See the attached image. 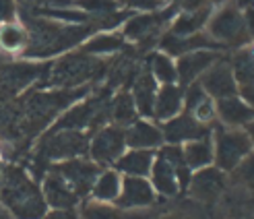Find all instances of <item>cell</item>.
Listing matches in <instances>:
<instances>
[{"instance_id": "6da1fadb", "label": "cell", "mask_w": 254, "mask_h": 219, "mask_svg": "<svg viewBox=\"0 0 254 219\" xmlns=\"http://www.w3.org/2000/svg\"><path fill=\"white\" fill-rule=\"evenodd\" d=\"M25 27L29 31V44L21 56L37 60L81 46L87 37H91V33L97 31L93 21L83 25H70L46 17H25Z\"/></svg>"}, {"instance_id": "7a4b0ae2", "label": "cell", "mask_w": 254, "mask_h": 219, "mask_svg": "<svg viewBox=\"0 0 254 219\" xmlns=\"http://www.w3.org/2000/svg\"><path fill=\"white\" fill-rule=\"evenodd\" d=\"M0 203L12 219H44L48 215L42 188L19 165H2Z\"/></svg>"}, {"instance_id": "3957f363", "label": "cell", "mask_w": 254, "mask_h": 219, "mask_svg": "<svg viewBox=\"0 0 254 219\" xmlns=\"http://www.w3.org/2000/svg\"><path fill=\"white\" fill-rule=\"evenodd\" d=\"M192 170L186 165L180 145H161L155 151V161L151 167L149 182L161 197H176L188 188Z\"/></svg>"}, {"instance_id": "277c9868", "label": "cell", "mask_w": 254, "mask_h": 219, "mask_svg": "<svg viewBox=\"0 0 254 219\" xmlns=\"http://www.w3.org/2000/svg\"><path fill=\"white\" fill-rule=\"evenodd\" d=\"M108 71V62L85 52H72L62 56L48 74V83L56 89H77L85 87L91 81H97Z\"/></svg>"}, {"instance_id": "5b68a950", "label": "cell", "mask_w": 254, "mask_h": 219, "mask_svg": "<svg viewBox=\"0 0 254 219\" xmlns=\"http://www.w3.org/2000/svg\"><path fill=\"white\" fill-rule=\"evenodd\" d=\"M205 31L221 48L246 46L250 42V37L246 33V25H244V2L242 0H227V2L215 6Z\"/></svg>"}, {"instance_id": "8992f818", "label": "cell", "mask_w": 254, "mask_h": 219, "mask_svg": "<svg viewBox=\"0 0 254 219\" xmlns=\"http://www.w3.org/2000/svg\"><path fill=\"white\" fill-rule=\"evenodd\" d=\"M89 153V137L81 131H48L37 145L35 170L44 172L50 161H66Z\"/></svg>"}, {"instance_id": "52a82bcc", "label": "cell", "mask_w": 254, "mask_h": 219, "mask_svg": "<svg viewBox=\"0 0 254 219\" xmlns=\"http://www.w3.org/2000/svg\"><path fill=\"white\" fill-rule=\"evenodd\" d=\"M213 137V165L230 174L248 153H252L250 139L244 128H227L219 122L211 126Z\"/></svg>"}, {"instance_id": "ba28073f", "label": "cell", "mask_w": 254, "mask_h": 219, "mask_svg": "<svg viewBox=\"0 0 254 219\" xmlns=\"http://www.w3.org/2000/svg\"><path fill=\"white\" fill-rule=\"evenodd\" d=\"M50 64L31 62H12L0 64V101L17 99L21 91L37 81H46L50 74Z\"/></svg>"}, {"instance_id": "9c48e42d", "label": "cell", "mask_w": 254, "mask_h": 219, "mask_svg": "<svg viewBox=\"0 0 254 219\" xmlns=\"http://www.w3.org/2000/svg\"><path fill=\"white\" fill-rule=\"evenodd\" d=\"M126 151V131L116 124H106L89 141V155L97 165H114Z\"/></svg>"}, {"instance_id": "30bf717a", "label": "cell", "mask_w": 254, "mask_h": 219, "mask_svg": "<svg viewBox=\"0 0 254 219\" xmlns=\"http://www.w3.org/2000/svg\"><path fill=\"white\" fill-rule=\"evenodd\" d=\"M50 170H54L68 182V186L77 192V197L83 199L91 192L95 180L101 172V165H97L91 159H83V157H74L66 161H58L54 163Z\"/></svg>"}, {"instance_id": "8fae6325", "label": "cell", "mask_w": 254, "mask_h": 219, "mask_svg": "<svg viewBox=\"0 0 254 219\" xmlns=\"http://www.w3.org/2000/svg\"><path fill=\"white\" fill-rule=\"evenodd\" d=\"M227 184H230V178H227L225 172H221L215 165H207L202 170L192 172L186 190L190 192V197L194 201L211 205L223 197V192L227 190Z\"/></svg>"}, {"instance_id": "7c38bea8", "label": "cell", "mask_w": 254, "mask_h": 219, "mask_svg": "<svg viewBox=\"0 0 254 219\" xmlns=\"http://www.w3.org/2000/svg\"><path fill=\"white\" fill-rule=\"evenodd\" d=\"M161 133H163V141L168 145H186L190 141H196L200 137L211 135V126L198 122L192 114L188 112H180L174 118H170L168 122L161 124Z\"/></svg>"}, {"instance_id": "4fadbf2b", "label": "cell", "mask_w": 254, "mask_h": 219, "mask_svg": "<svg viewBox=\"0 0 254 219\" xmlns=\"http://www.w3.org/2000/svg\"><path fill=\"white\" fill-rule=\"evenodd\" d=\"M198 83L207 91V95L213 97V99L238 95V81H236V74H234L230 58L221 56L207 73H202Z\"/></svg>"}, {"instance_id": "5bb4252c", "label": "cell", "mask_w": 254, "mask_h": 219, "mask_svg": "<svg viewBox=\"0 0 254 219\" xmlns=\"http://www.w3.org/2000/svg\"><path fill=\"white\" fill-rule=\"evenodd\" d=\"M155 201H157V192L151 186L149 178L122 176V188L114 205L124 211H136V209L151 207Z\"/></svg>"}, {"instance_id": "9a60e30c", "label": "cell", "mask_w": 254, "mask_h": 219, "mask_svg": "<svg viewBox=\"0 0 254 219\" xmlns=\"http://www.w3.org/2000/svg\"><path fill=\"white\" fill-rule=\"evenodd\" d=\"M219 58H221L219 50H194V52H188L180 58H176L178 85L188 87L190 83L198 81L202 73H207Z\"/></svg>"}, {"instance_id": "2e32d148", "label": "cell", "mask_w": 254, "mask_h": 219, "mask_svg": "<svg viewBox=\"0 0 254 219\" xmlns=\"http://www.w3.org/2000/svg\"><path fill=\"white\" fill-rule=\"evenodd\" d=\"M42 192H44V199H46V205L52 207L54 211H66V209H74V205L79 203V197L74 192L68 182L60 174H56L54 170H50L44 178V186H42Z\"/></svg>"}, {"instance_id": "e0dca14e", "label": "cell", "mask_w": 254, "mask_h": 219, "mask_svg": "<svg viewBox=\"0 0 254 219\" xmlns=\"http://www.w3.org/2000/svg\"><path fill=\"white\" fill-rule=\"evenodd\" d=\"M215 116L217 122L227 128H244L254 120V110L240 95L215 99Z\"/></svg>"}, {"instance_id": "ac0fdd59", "label": "cell", "mask_w": 254, "mask_h": 219, "mask_svg": "<svg viewBox=\"0 0 254 219\" xmlns=\"http://www.w3.org/2000/svg\"><path fill=\"white\" fill-rule=\"evenodd\" d=\"M124 131H126V147L128 149L157 151L161 145H166L161 126H157L155 122H151L147 118H136L130 126H126Z\"/></svg>"}, {"instance_id": "d6986e66", "label": "cell", "mask_w": 254, "mask_h": 219, "mask_svg": "<svg viewBox=\"0 0 254 219\" xmlns=\"http://www.w3.org/2000/svg\"><path fill=\"white\" fill-rule=\"evenodd\" d=\"M159 83L155 81V76L151 74V71L145 67L138 71L136 79L132 81V99L136 112L141 118H153V106H155V95H157Z\"/></svg>"}, {"instance_id": "ffe728a7", "label": "cell", "mask_w": 254, "mask_h": 219, "mask_svg": "<svg viewBox=\"0 0 254 219\" xmlns=\"http://www.w3.org/2000/svg\"><path fill=\"white\" fill-rule=\"evenodd\" d=\"M182 110H184V87L178 83L159 85L153 106V120L163 124L170 118H174V116H178Z\"/></svg>"}, {"instance_id": "44dd1931", "label": "cell", "mask_w": 254, "mask_h": 219, "mask_svg": "<svg viewBox=\"0 0 254 219\" xmlns=\"http://www.w3.org/2000/svg\"><path fill=\"white\" fill-rule=\"evenodd\" d=\"M213 10H215L213 6H202V8H196V10H180L174 17V21L170 23L168 31L174 33V35H180V37L205 31Z\"/></svg>"}, {"instance_id": "7402d4cb", "label": "cell", "mask_w": 254, "mask_h": 219, "mask_svg": "<svg viewBox=\"0 0 254 219\" xmlns=\"http://www.w3.org/2000/svg\"><path fill=\"white\" fill-rule=\"evenodd\" d=\"M155 161V151L149 149H126L120 159L114 163V167L122 176H138V178H149L151 167Z\"/></svg>"}, {"instance_id": "603a6c76", "label": "cell", "mask_w": 254, "mask_h": 219, "mask_svg": "<svg viewBox=\"0 0 254 219\" xmlns=\"http://www.w3.org/2000/svg\"><path fill=\"white\" fill-rule=\"evenodd\" d=\"M136 118H141L136 112L134 106V99L132 93L128 89H120V91L110 99V124H116V126H130Z\"/></svg>"}, {"instance_id": "cb8c5ba5", "label": "cell", "mask_w": 254, "mask_h": 219, "mask_svg": "<svg viewBox=\"0 0 254 219\" xmlns=\"http://www.w3.org/2000/svg\"><path fill=\"white\" fill-rule=\"evenodd\" d=\"M182 155L186 165L192 172L202 170L207 165H213V137H200L196 141H190V143L182 145Z\"/></svg>"}, {"instance_id": "d4e9b609", "label": "cell", "mask_w": 254, "mask_h": 219, "mask_svg": "<svg viewBox=\"0 0 254 219\" xmlns=\"http://www.w3.org/2000/svg\"><path fill=\"white\" fill-rule=\"evenodd\" d=\"M126 40L122 37V33H114V31H99L81 44V52L89 54V56H104V54H114L120 52L124 48Z\"/></svg>"}, {"instance_id": "484cf974", "label": "cell", "mask_w": 254, "mask_h": 219, "mask_svg": "<svg viewBox=\"0 0 254 219\" xmlns=\"http://www.w3.org/2000/svg\"><path fill=\"white\" fill-rule=\"evenodd\" d=\"M120 188H122V174L116 167H110V170L99 172L95 184L91 188V197L93 201H101V203H116Z\"/></svg>"}, {"instance_id": "4316f807", "label": "cell", "mask_w": 254, "mask_h": 219, "mask_svg": "<svg viewBox=\"0 0 254 219\" xmlns=\"http://www.w3.org/2000/svg\"><path fill=\"white\" fill-rule=\"evenodd\" d=\"M29 44V31L25 25L10 21L0 25V50L6 54H23Z\"/></svg>"}, {"instance_id": "83f0119b", "label": "cell", "mask_w": 254, "mask_h": 219, "mask_svg": "<svg viewBox=\"0 0 254 219\" xmlns=\"http://www.w3.org/2000/svg\"><path fill=\"white\" fill-rule=\"evenodd\" d=\"M232 186H236L240 192H246V195H254V151L240 161L234 170L227 174Z\"/></svg>"}, {"instance_id": "f1b7e54d", "label": "cell", "mask_w": 254, "mask_h": 219, "mask_svg": "<svg viewBox=\"0 0 254 219\" xmlns=\"http://www.w3.org/2000/svg\"><path fill=\"white\" fill-rule=\"evenodd\" d=\"M151 74L155 76V81L159 85H170L178 83V71H176V60L163 52H155L149 58V67Z\"/></svg>"}, {"instance_id": "f546056e", "label": "cell", "mask_w": 254, "mask_h": 219, "mask_svg": "<svg viewBox=\"0 0 254 219\" xmlns=\"http://www.w3.org/2000/svg\"><path fill=\"white\" fill-rule=\"evenodd\" d=\"M81 219H128L124 209L112 203L101 201H87L81 207Z\"/></svg>"}, {"instance_id": "4dcf8cb0", "label": "cell", "mask_w": 254, "mask_h": 219, "mask_svg": "<svg viewBox=\"0 0 254 219\" xmlns=\"http://www.w3.org/2000/svg\"><path fill=\"white\" fill-rule=\"evenodd\" d=\"M66 6H74L89 17H104L110 12H116L120 8V0H70Z\"/></svg>"}, {"instance_id": "1f68e13d", "label": "cell", "mask_w": 254, "mask_h": 219, "mask_svg": "<svg viewBox=\"0 0 254 219\" xmlns=\"http://www.w3.org/2000/svg\"><path fill=\"white\" fill-rule=\"evenodd\" d=\"M17 19V2L15 0H0V25Z\"/></svg>"}, {"instance_id": "d6a6232c", "label": "cell", "mask_w": 254, "mask_h": 219, "mask_svg": "<svg viewBox=\"0 0 254 219\" xmlns=\"http://www.w3.org/2000/svg\"><path fill=\"white\" fill-rule=\"evenodd\" d=\"M128 10H141V12H153L161 6L159 0H126Z\"/></svg>"}, {"instance_id": "836d02e7", "label": "cell", "mask_w": 254, "mask_h": 219, "mask_svg": "<svg viewBox=\"0 0 254 219\" xmlns=\"http://www.w3.org/2000/svg\"><path fill=\"white\" fill-rule=\"evenodd\" d=\"M238 95L254 110V81L252 83H244V85H238Z\"/></svg>"}, {"instance_id": "e575fe53", "label": "cell", "mask_w": 254, "mask_h": 219, "mask_svg": "<svg viewBox=\"0 0 254 219\" xmlns=\"http://www.w3.org/2000/svg\"><path fill=\"white\" fill-rule=\"evenodd\" d=\"M44 219H79V217L72 209H66V211H52V213H48Z\"/></svg>"}, {"instance_id": "d590c367", "label": "cell", "mask_w": 254, "mask_h": 219, "mask_svg": "<svg viewBox=\"0 0 254 219\" xmlns=\"http://www.w3.org/2000/svg\"><path fill=\"white\" fill-rule=\"evenodd\" d=\"M244 131H246V135H248V139H250V145H252V151H254V120L244 126Z\"/></svg>"}, {"instance_id": "8d00e7d4", "label": "cell", "mask_w": 254, "mask_h": 219, "mask_svg": "<svg viewBox=\"0 0 254 219\" xmlns=\"http://www.w3.org/2000/svg\"><path fill=\"white\" fill-rule=\"evenodd\" d=\"M157 219H188V217L182 215V213H168V215H161V217H157Z\"/></svg>"}, {"instance_id": "74e56055", "label": "cell", "mask_w": 254, "mask_h": 219, "mask_svg": "<svg viewBox=\"0 0 254 219\" xmlns=\"http://www.w3.org/2000/svg\"><path fill=\"white\" fill-rule=\"evenodd\" d=\"M0 219H8V215H6V209L0 205Z\"/></svg>"}, {"instance_id": "f35d334b", "label": "cell", "mask_w": 254, "mask_h": 219, "mask_svg": "<svg viewBox=\"0 0 254 219\" xmlns=\"http://www.w3.org/2000/svg\"><path fill=\"white\" fill-rule=\"evenodd\" d=\"M0 188H2V165H0Z\"/></svg>"}, {"instance_id": "ab89813d", "label": "cell", "mask_w": 254, "mask_h": 219, "mask_svg": "<svg viewBox=\"0 0 254 219\" xmlns=\"http://www.w3.org/2000/svg\"><path fill=\"white\" fill-rule=\"evenodd\" d=\"M58 2H60V4H62V2H64V4H68V2H70V0H58Z\"/></svg>"}, {"instance_id": "60d3db41", "label": "cell", "mask_w": 254, "mask_h": 219, "mask_svg": "<svg viewBox=\"0 0 254 219\" xmlns=\"http://www.w3.org/2000/svg\"><path fill=\"white\" fill-rule=\"evenodd\" d=\"M159 2H161V4H163V2H168V0H159Z\"/></svg>"}, {"instance_id": "b9f144b4", "label": "cell", "mask_w": 254, "mask_h": 219, "mask_svg": "<svg viewBox=\"0 0 254 219\" xmlns=\"http://www.w3.org/2000/svg\"><path fill=\"white\" fill-rule=\"evenodd\" d=\"M240 219H244V217H240Z\"/></svg>"}]
</instances>
